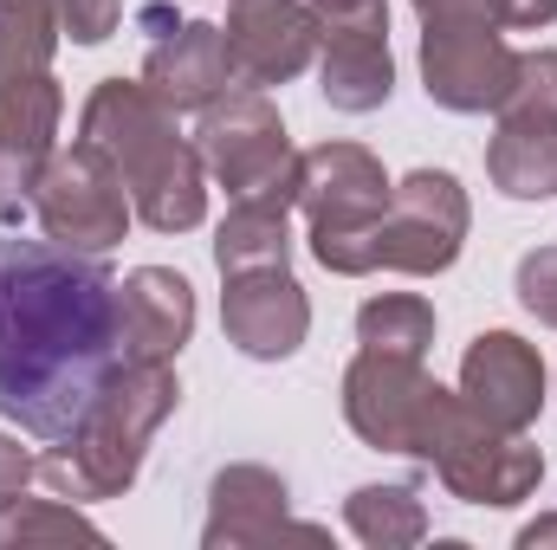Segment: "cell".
Returning a JSON list of instances; mask_svg holds the SVG:
<instances>
[{"label": "cell", "mask_w": 557, "mask_h": 550, "mask_svg": "<svg viewBox=\"0 0 557 550\" xmlns=\"http://www.w3.org/2000/svg\"><path fill=\"white\" fill-rule=\"evenodd\" d=\"M124 363V278L59 240H0V414L65 440Z\"/></svg>", "instance_id": "obj_1"}, {"label": "cell", "mask_w": 557, "mask_h": 550, "mask_svg": "<svg viewBox=\"0 0 557 550\" xmlns=\"http://www.w3.org/2000/svg\"><path fill=\"white\" fill-rule=\"evenodd\" d=\"M78 142L111 155V168L124 175L143 227H156V234L201 227V214H208V162H201V149L182 142L175 111L143 78H104L85 98Z\"/></svg>", "instance_id": "obj_2"}, {"label": "cell", "mask_w": 557, "mask_h": 550, "mask_svg": "<svg viewBox=\"0 0 557 550\" xmlns=\"http://www.w3.org/2000/svg\"><path fill=\"white\" fill-rule=\"evenodd\" d=\"M182 383L169 363H117V376L98 389V402L85 409V421L52 440V453H39V479L72 499V505H98L131 492L143 473V453L156 440V427L175 414Z\"/></svg>", "instance_id": "obj_3"}, {"label": "cell", "mask_w": 557, "mask_h": 550, "mask_svg": "<svg viewBox=\"0 0 557 550\" xmlns=\"http://www.w3.org/2000/svg\"><path fill=\"white\" fill-rule=\"evenodd\" d=\"M389 188L396 182L363 142H318L298 155V214L311 227V253L324 273H376V221L389 208Z\"/></svg>", "instance_id": "obj_4"}, {"label": "cell", "mask_w": 557, "mask_h": 550, "mask_svg": "<svg viewBox=\"0 0 557 550\" xmlns=\"http://www.w3.org/2000/svg\"><path fill=\"white\" fill-rule=\"evenodd\" d=\"M421 466H434L460 505H525L545 479V453L525 434L480 421L460 389H441L428 440H421Z\"/></svg>", "instance_id": "obj_5"}, {"label": "cell", "mask_w": 557, "mask_h": 550, "mask_svg": "<svg viewBox=\"0 0 557 550\" xmlns=\"http://www.w3.org/2000/svg\"><path fill=\"white\" fill-rule=\"evenodd\" d=\"M201 162L234 201L298 208V149L285 137L267 91H221L201 111Z\"/></svg>", "instance_id": "obj_6"}, {"label": "cell", "mask_w": 557, "mask_h": 550, "mask_svg": "<svg viewBox=\"0 0 557 550\" xmlns=\"http://www.w3.org/2000/svg\"><path fill=\"white\" fill-rule=\"evenodd\" d=\"M33 214H39V234L72 253H111L137 221L124 175L91 142H72L65 155L46 162L39 188H33Z\"/></svg>", "instance_id": "obj_7"}, {"label": "cell", "mask_w": 557, "mask_h": 550, "mask_svg": "<svg viewBox=\"0 0 557 550\" xmlns=\"http://www.w3.org/2000/svg\"><path fill=\"white\" fill-rule=\"evenodd\" d=\"M473 208L467 188L447 168H416L389 188V208L376 221V273H409V278H434L447 273L467 247Z\"/></svg>", "instance_id": "obj_8"}, {"label": "cell", "mask_w": 557, "mask_h": 550, "mask_svg": "<svg viewBox=\"0 0 557 550\" xmlns=\"http://www.w3.org/2000/svg\"><path fill=\"white\" fill-rule=\"evenodd\" d=\"M434 402H441V383L421 370L416 357L357 350V363L344 370V421L376 453H416L421 460Z\"/></svg>", "instance_id": "obj_9"}, {"label": "cell", "mask_w": 557, "mask_h": 550, "mask_svg": "<svg viewBox=\"0 0 557 550\" xmlns=\"http://www.w3.org/2000/svg\"><path fill=\"white\" fill-rule=\"evenodd\" d=\"M519 78V52L499 26H421V85L454 117H486L506 104Z\"/></svg>", "instance_id": "obj_10"}, {"label": "cell", "mask_w": 557, "mask_h": 550, "mask_svg": "<svg viewBox=\"0 0 557 550\" xmlns=\"http://www.w3.org/2000/svg\"><path fill=\"white\" fill-rule=\"evenodd\" d=\"M221 39H227L234 85L267 91V85H292V78L318 59L324 20H318L305 0H234Z\"/></svg>", "instance_id": "obj_11"}, {"label": "cell", "mask_w": 557, "mask_h": 550, "mask_svg": "<svg viewBox=\"0 0 557 550\" xmlns=\"http://www.w3.org/2000/svg\"><path fill=\"white\" fill-rule=\"evenodd\" d=\"M221 330L240 357L253 363H285L298 357V343L311 337V298L292 278V266H253V273H227L221 291Z\"/></svg>", "instance_id": "obj_12"}, {"label": "cell", "mask_w": 557, "mask_h": 550, "mask_svg": "<svg viewBox=\"0 0 557 550\" xmlns=\"http://www.w3.org/2000/svg\"><path fill=\"white\" fill-rule=\"evenodd\" d=\"M59 117H65V91L52 72H26L0 85V214L7 221L33 201L46 162L59 155L52 149Z\"/></svg>", "instance_id": "obj_13"}, {"label": "cell", "mask_w": 557, "mask_h": 550, "mask_svg": "<svg viewBox=\"0 0 557 550\" xmlns=\"http://www.w3.org/2000/svg\"><path fill=\"white\" fill-rule=\"evenodd\" d=\"M460 396L467 409L506 434H525L545 414V363L512 330H480L460 357Z\"/></svg>", "instance_id": "obj_14"}, {"label": "cell", "mask_w": 557, "mask_h": 550, "mask_svg": "<svg viewBox=\"0 0 557 550\" xmlns=\"http://www.w3.org/2000/svg\"><path fill=\"white\" fill-rule=\"evenodd\" d=\"M292 492L273 466H221L208 486V525L201 545L208 550H247V545H273V538H324L318 525H292Z\"/></svg>", "instance_id": "obj_15"}, {"label": "cell", "mask_w": 557, "mask_h": 550, "mask_svg": "<svg viewBox=\"0 0 557 550\" xmlns=\"http://www.w3.org/2000/svg\"><path fill=\"white\" fill-rule=\"evenodd\" d=\"M143 85H149L175 117H182V111H208V104L234 85L221 26H208V20H175V26H162V39H156L149 59H143Z\"/></svg>", "instance_id": "obj_16"}, {"label": "cell", "mask_w": 557, "mask_h": 550, "mask_svg": "<svg viewBox=\"0 0 557 550\" xmlns=\"http://www.w3.org/2000/svg\"><path fill=\"white\" fill-rule=\"evenodd\" d=\"M318 91L344 117H370L396 91V59H389V20H357V26H324L318 46Z\"/></svg>", "instance_id": "obj_17"}, {"label": "cell", "mask_w": 557, "mask_h": 550, "mask_svg": "<svg viewBox=\"0 0 557 550\" xmlns=\"http://www.w3.org/2000/svg\"><path fill=\"white\" fill-rule=\"evenodd\" d=\"M188 337H195V285L169 266H137L124 278V357L175 363Z\"/></svg>", "instance_id": "obj_18"}, {"label": "cell", "mask_w": 557, "mask_h": 550, "mask_svg": "<svg viewBox=\"0 0 557 550\" xmlns=\"http://www.w3.org/2000/svg\"><path fill=\"white\" fill-rule=\"evenodd\" d=\"M486 175L506 201H552L557 195V124H512L499 117V130L486 142Z\"/></svg>", "instance_id": "obj_19"}, {"label": "cell", "mask_w": 557, "mask_h": 550, "mask_svg": "<svg viewBox=\"0 0 557 550\" xmlns=\"http://www.w3.org/2000/svg\"><path fill=\"white\" fill-rule=\"evenodd\" d=\"M292 260V208L273 201H234L221 234H214V266L227 273H253V266H285Z\"/></svg>", "instance_id": "obj_20"}, {"label": "cell", "mask_w": 557, "mask_h": 550, "mask_svg": "<svg viewBox=\"0 0 557 550\" xmlns=\"http://www.w3.org/2000/svg\"><path fill=\"white\" fill-rule=\"evenodd\" d=\"M344 525L370 550H409L428 538V505L416 499V486H357L344 499Z\"/></svg>", "instance_id": "obj_21"}, {"label": "cell", "mask_w": 557, "mask_h": 550, "mask_svg": "<svg viewBox=\"0 0 557 550\" xmlns=\"http://www.w3.org/2000/svg\"><path fill=\"white\" fill-rule=\"evenodd\" d=\"M357 343L363 350H389V357H428L434 343V304L416 291H383L357 311Z\"/></svg>", "instance_id": "obj_22"}, {"label": "cell", "mask_w": 557, "mask_h": 550, "mask_svg": "<svg viewBox=\"0 0 557 550\" xmlns=\"http://www.w3.org/2000/svg\"><path fill=\"white\" fill-rule=\"evenodd\" d=\"M59 46V13L52 0H0V85L46 72Z\"/></svg>", "instance_id": "obj_23"}, {"label": "cell", "mask_w": 557, "mask_h": 550, "mask_svg": "<svg viewBox=\"0 0 557 550\" xmlns=\"http://www.w3.org/2000/svg\"><path fill=\"white\" fill-rule=\"evenodd\" d=\"M59 538H85L98 545V525L72 505V499H0V550H26V545H59Z\"/></svg>", "instance_id": "obj_24"}, {"label": "cell", "mask_w": 557, "mask_h": 550, "mask_svg": "<svg viewBox=\"0 0 557 550\" xmlns=\"http://www.w3.org/2000/svg\"><path fill=\"white\" fill-rule=\"evenodd\" d=\"M493 117H512V124H557V52H519V78L506 91V104Z\"/></svg>", "instance_id": "obj_25"}, {"label": "cell", "mask_w": 557, "mask_h": 550, "mask_svg": "<svg viewBox=\"0 0 557 550\" xmlns=\"http://www.w3.org/2000/svg\"><path fill=\"white\" fill-rule=\"evenodd\" d=\"M59 13V33H72L78 46H104L124 20V0H52Z\"/></svg>", "instance_id": "obj_26"}, {"label": "cell", "mask_w": 557, "mask_h": 550, "mask_svg": "<svg viewBox=\"0 0 557 550\" xmlns=\"http://www.w3.org/2000/svg\"><path fill=\"white\" fill-rule=\"evenodd\" d=\"M519 304L557 330V247H539L519 260Z\"/></svg>", "instance_id": "obj_27"}, {"label": "cell", "mask_w": 557, "mask_h": 550, "mask_svg": "<svg viewBox=\"0 0 557 550\" xmlns=\"http://www.w3.org/2000/svg\"><path fill=\"white\" fill-rule=\"evenodd\" d=\"M421 26H499V0H409Z\"/></svg>", "instance_id": "obj_28"}, {"label": "cell", "mask_w": 557, "mask_h": 550, "mask_svg": "<svg viewBox=\"0 0 557 550\" xmlns=\"http://www.w3.org/2000/svg\"><path fill=\"white\" fill-rule=\"evenodd\" d=\"M39 473V460L13 440V434H0V499H13V492H26V479Z\"/></svg>", "instance_id": "obj_29"}, {"label": "cell", "mask_w": 557, "mask_h": 550, "mask_svg": "<svg viewBox=\"0 0 557 550\" xmlns=\"http://www.w3.org/2000/svg\"><path fill=\"white\" fill-rule=\"evenodd\" d=\"M324 26H357V20H389L383 0H305Z\"/></svg>", "instance_id": "obj_30"}, {"label": "cell", "mask_w": 557, "mask_h": 550, "mask_svg": "<svg viewBox=\"0 0 557 550\" xmlns=\"http://www.w3.org/2000/svg\"><path fill=\"white\" fill-rule=\"evenodd\" d=\"M557 20V0H499V26H519V33H539Z\"/></svg>", "instance_id": "obj_31"}, {"label": "cell", "mask_w": 557, "mask_h": 550, "mask_svg": "<svg viewBox=\"0 0 557 550\" xmlns=\"http://www.w3.org/2000/svg\"><path fill=\"white\" fill-rule=\"evenodd\" d=\"M557 545V512L552 518H532L525 532H519V550H552Z\"/></svg>", "instance_id": "obj_32"}]
</instances>
